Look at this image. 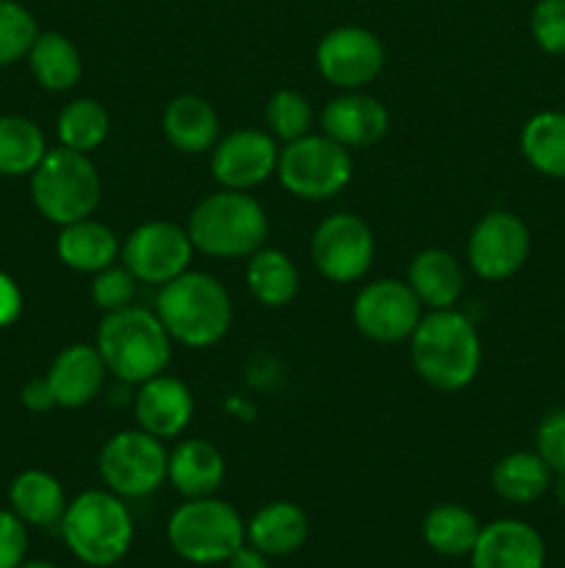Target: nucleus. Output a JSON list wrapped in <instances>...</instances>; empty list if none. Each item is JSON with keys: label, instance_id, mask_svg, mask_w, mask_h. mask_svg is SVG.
Wrapping results in <instances>:
<instances>
[{"label": "nucleus", "instance_id": "f257e3e1", "mask_svg": "<svg viewBox=\"0 0 565 568\" xmlns=\"http://www.w3.org/2000/svg\"><path fill=\"white\" fill-rule=\"evenodd\" d=\"M410 361L427 386L438 392H460L471 386L480 372V333L460 311H430L410 336Z\"/></svg>", "mask_w": 565, "mask_h": 568}, {"label": "nucleus", "instance_id": "f03ea898", "mask_svg": "<svg viewBox=\"0 0 565 568\" xmlns=\"http://www.w3.org/2000/svg\"><path fill=\"white\" fill-rule=\"evenodd\" d=\"M155 314L172 342L192 349L214 347L225 338L233 322V303L227 288L208 272L186 270L175 281L158 286Z\"/></svg>", "mask_w": 565, "mask_h": 568}, {"label": "nucleus", "instance_id": "7ed1b4c3", "mask_svg": "<svg viewBox=\"0 0 565 568\" xmlns=\"http://www.w3.org/2000/svg\"><path fill=\"white\" fill-rule=\"evenodd\" d=\"M109 375L122 383H144L166 372L172 361V336L158 314L138 305L103 314L94 338Z\"/></svg>", "mask_w": 565, "mask_h": 568}, {"label": "nucleus", "instance_id": "20e7f679", "mask_svg": "<svg viewBox=\"0 0 565 568\" xmlns=\"http://www.w3.org/2000/svg\"><path fill=\"white\" fill-rule=\"evenodd\" d=\"M186 231L194 250L210 258H249L266 244L269 216L253 194L222 189L194 205Z\"/></svg>", "mask_w": 565, "mask_h": 568}, {"label": "nucleus", "instance_id": "39448f33", "mask_svg": "<svg viewBox=\"0 0 565 568\" xmlns=\"http://www.w3.org/2000/svg\"><path fill=\"white\" fill-rule=\"evenodd\" d=\"M61 538L83 566L109 568L120 564L133 544V516L125 499L109 488H92L66 503Z\"/></svg>", "mask_w": 565, "mask_h": 568}, {"label": "nucleus", "instance_id": "423d86ee", "mask_svg": "<svg viewBox=\"0 0 565 568\" xmlns=\"http://www.w3.org/2000/svg\"><path fill=\"white\" fill-rule=\"evenodd\" d=\"M100 172L89 153L70 148L48 150L42 164L31 172V197L39 214L53 225L86 220L100 203Z\"/></svg>", "mask_w": 565, "mask_h": 568}, {"label": "nucleus", "instance_id": "0eeeda50", "mask_svg": "<svg viewBox=\"0 0 565 568\" xmlns=\"http://www.w3.org/2000/svg\"><path fill=\"white\" fill-rule=\"evenodd\" d=\"M166 541H170L172 552L186 564H227V558L247 541V525L225 499H186L170 516Z\"/></svg>", "mask_w": 565, "mask_h": 568}, {"label": "nucleus", "instance_id": "6e6552de", "mask_svg": "<svg viewBox=\"0 0 565 568\" xmlns=\"http://www.w3.org/2000/svg\"><path fill=\"white\" fill-rule=\"evenodd\" d=\"M277 181L299 200H330L352 181V155L325 133H305L280 150Z\"/></svg>", "mask_w": 565, "mask_h": 568}, {"label": "nucleus", "instance_id": "1a4fd4ad", "mask_svg": "<svg viewBox=\"0 0 565 568\" xmlns=\"http://www.w3.org/2000/svg\"><path fill=\"white\" fill-rule=\"evenodd\" d=\"M105 488L122 499H142L166 483L170 453L164 442L147 430H122L105 442L97 458Z\"/></svg>", "mask_w": 565, "mask_h": 568}, {"label": "nucleus", "instance_id": "9d476101", "mask_svg": "<svg viewBox=\"0 0 565 568\" xmlns=\"http://www.w3.org/2000/svg\"><path fill=\"white\" fill-rule=\"evenodd\" d=\"M382 67H386V48L369 28H332L316 44V70L327 83L343 92L369 87Z\"/></svg>", "mask_w": 565, "mask_h": 568}, {"label": "nucleus", "instance_id": "9b49d317", "mask_svg": "<svg viewBox=\"0 0 565 568\" xmlns=\"http://www.w3.org/2000/svg\"><path fill=\"white\" fill-rule=\"evenodd\" d=\"M421 308L424 305L419 303L408 281L380 277V281L366 283L358 292L352 303V320L369 342L397 344L413 336L424 316Z\"/></svg>", "mask_w": 565, "mask_h": 568}, {"label": "nucleus", "instance_id": "f8f14e48", "mask_svg": "<svg viewBox=\"0 0 565 568\" xmlns=\"http://www.w3.org/2000/svg\"><path fill=\"white\" fill-rule=\"evenodd\" d=\"M310 258L319 275L330 283H355L371 270L374 233L360 216L332 214L314 231Z\"/></svg>", "mask_w": 565, "mask_h": 568}, {"label": "nucleus", "instance_id": "ddd939ff", "mask_svg": "<svg viewBox=\"0 0 565 568\" xmlns=\"http://www.w3.org/2000/svg\"><path fill=\"white\" fill-rule=\"evenodd\" d=\"M194 244L186 227L166 220L138 225L122 247V264L138 283L164 286L188 270Z\"/></svg>", "mask_w": 565, "mask_h": 568}, {"label": "nucleus", "instance_id": "4468645a", "mask_svg": "<svg viewBox=\"0 0 565 568\" xmlns=\"http://www.w3.org/2000/svg\"><path fill=\"white\" fill-rule=\"evenodd\" d=\"M530 227L510 211H491L469 236V264L482 281H507L530 258Z\"/></svg>", "mask_w": 565, "mask_h": 568}, {"label": "nucleus", "instance_id": "2eb2a0df", "mask_svg": "<svg viewBox=\"0 0 565 568\" xmlns=\"http://www.w3.org/2000/svg\"><path fill=\"white\" fill-rule=\"evenodd\" d=\"M277 159L280 148L271 133L258 131V128H238L216 142L210 150V172L222 189H249L260 186L277 172Z\"/></svg>", "mask_w": 565, "mask_h": 568}, {"label": "nucleus", "instance_id": "dca6fc26", "mask_svg": "<svg viewBox=\"0 0 565 568\" xmlns=\"http://www.w3.org/2000/svg\"><path fill=\"white\" fill-rule=\"evenodd\" d=\"M319 125L321 133L341 144V148L360 150L371 148V144L386 136L391 116H388V109L380 100L358 89V92H343L332 98L321 109Z\"/></svg>", "mask_w": 565, "mask_h": 568}, {"label": "nucleus", "instance_id": "f3484780", "mask_svg": "<svg viewBox=\"0 0 565 568\" xmlns=\"http://www.w3.org/2000/svg\"><path fill=\"white\" fill-rule=\"evenodd\" d=\"M133 414H136L142 430L166 442V438H177L181 433H186V427L192 425L194 397L186 383L161 372V375L138 383Z\"/></svg>", "mask_w": 565, "mask_h": 568}, {"label": "nucleus", "instance_id": "a211bd4d", "mask_svg": "<svg viewBox=\"0 0 565 568\" xmlns=\"http://www.w3.org/2000/svg\"><path fill=\"white\" fill-rule=\"evenodd\" d=\"M469 558L471 568H543L546 544L526 521L499 519L482 527Z\"/></svg>", "mask_w": 565, "mask_h": 568}, {"label": "nucleus", "instance_id": "6ab92c4d", "mask_svg": "<svg viewBox=\"0 0 565 568\" xmlns=\"http://www.w3.org/2000/svg\"><path fill=\"white\" fill-rule=\"evenodd\" d=\"M105 375L109 369H105L97 347L72 344L55 355L44 377H48L59 408H83L103 392Z\"/></svg>", "mask_w": 565, "mask_h": 568}, {"label": "nucleus", "instance_id": "aec40b11", "mask_svg": "<svg viewBox=\"0 0 565 568\" xmlns=\"http://www.w3.org/2000/svg\"><path fill=\"white\" fill-rule=\"evenodd\" d=\"M225 455L205 438H183L170 453L166 480L183 499L214 497L225 483Z\"/></svg>", "mask_w": 565, "mask_h": 568}, {"label": "nucleus", "instance_id": "412c9836", "mask_svg": "<svg viewBox=\"0 0 565 568\" xmlns=\"http://www.w3.org/2000/svg\"><path fill=\"white\" fill-rule=\"evenodd\" d=\"M161 131L166 142L183 155L208 153L219 142V114L199 94H177L161 114Z\"/></svg>", "mask_w": 565, "mask_h": 568}, {"label": "nucleus", "instance_id": "4be33fe9", "mask_svg": "<svg viewBox=\"0 0 565 568\" xmlns=\"http://www.w3.org/2000/svg\"><path fill=\"white\" fill-rule=\"evenodd\" d=\"M408 286L430 311L454 308L465 288L463 266L446 250H421L408 266Z\"/></svg>", "mask_w": 565, "mask_h": 568}, {"label": "nucleus", "instance_id": "5701e85b", "mask_svg": "<svg viewBox=\"0 0 565 568\" xmlns=\"http://www.w3.org/2000/svg\"><path fill=\"white\" fill-rule=\"evenodd\" d=\"M55 253H59L61 264L70 266L72 272H83V275H97L105 266L116 261L122 253L120 239L103 222L78 220L61 227L59 239H55Z\"/></svg>", "mask_w": 565, "mask_h": 568}, {"label": "nucleus", "instance_id": "b1692460", "mask_svg": "<svg viewBox=\"0 0 565 568\" xmlns=\"http://www.w3.org/2000/svg\"><path fill=\"white\" fill-rule=\"evenodd\" d=\"M308 516L294 503H269L247 521V544L269 558H286L308 541Z\"/></svg>", "mask_w": 565, "mask_h": 568}, {"label": "nucleus", "instance_id": "393cba45", "mask_svg": "<svg viewBox=\"0 0 565 568\" xmlns=\"http://www.w3.org/2000/svg\"><path fill=\"white\" fill-rule=\"evenodd\" d=\"M9 503L25 525L53 527L61 525V516L66 510V494L50 471L25 469L11 480Z\"/></svg>", "mask_w": 565, "mask_h": 568}, {"label": "nucleus", "instance_id": "a878e982", "mask_svg": "<svg viewBox=\"0 0 565 568\" xmlns=\"http://www.w3.org/2000/svg\"><path fill=\"white\" fill-rule=\"evenodd\" d=\"M25 59L37 83L48 92H70L83 75V59L75 42L59 31H39Z\"/></svg>", "mask_w": 565, "mask_h": 568}, {"label": "nucleus", "instance_id": "bb28decb", "mask_svg": "<svg viewBox=\"0 0 565 568\" xmlns=\"http://www.w3.org/2000/svg\"><path fill=\"white\" fill-rule=\"evenodd\" d=\"M554 471L537 453H510L493 466L491 486L499 499L513 505H530L552 488Z\"/></svg>", "mask_w": 565, "mask_h": 568}, {"label": "nucleus", "instance_id": "cd10ccee", "mask_svg": "<svg viewBox=\"0 0 565 568\" xmlns=\"http://www.w3.org/2000/svg\"><path fill=\"white\" fill-rule=\"evenodd\" d=\"M480 519L469 508L458 503L435 505L421 521L424 544L441 558H463L471 555L476 538H480Z\"/></svg>", "mask_w": 565, "mask_h": 568}, {"label": "nucleus", "instance_id": "c85d7f7f", "mask_svg": "<svg viewBox=\"0 0 565 568\" xmlns=\"http://www.w3.org/2000/svg\"><path fill=\"white\" fill-rule=\"evenodd\" d=\"M247 286L260 305L282 308L297 297L299 272L286 253L260 247L247 258Z\"/></svg>", "mask_w": 565, "mask_h": 568}, {"label": "nucleus", "instance_id": "c756f323", "mask_svg": "<svg viewBox=\"0 0 565 568\" xmlns=\"http://www.w3.org/2000/svg\"><path fill=\"white\" fill-rule=\"evenodd\" d=\"M48 155V139L42 128L20 114L0 116V175H31Z\"/></svg>", "mask_w": 565, "mask_h": 568}, {"label": "nucleus", "instance_id": "7c9ffc66", "mask_svg": "<svg viewBox=\"0 0 565 568\" xmlns=\"http://www.w3.org/2000/svg\"><path fill=\"white\" fill-rule=\"evenodd\" d=\"M521 153L532 170L546 178H565V114L541 111L521 131Z\"/></svg>", "mask_w": 565, "mask_h": 568}, {"label": "nucleus", "instance_id": "2f4dec72", "mask_svg": "<svg viewBox=\"0 0 565 568\" xmlns=\"http://www.w3.org/2000/svg\"><path fill=\"white\" fill-rule=\"evenodd\" d=\"M111 116L105 105L92 98H78L61 109L55 120V133H59L61 148L78 150V153H92L109 139Z\"/></svg>", "mask_w": 565, "mask_h": 568}, {"label": "nucleus", "instance_id": "473e14b6", "mask_svg": "<svg viewBox=\"0 0 565 568\" xmlns=\"http://www.w3.org/2000/svg\"><path fill=\"white\" fill-rule=\"evenodd\" d=\"M310 122H314V109H310L308 98L294 89H280L266 103V125L269 133L280 142H294L310 133Z\"/></svg>", "mask_w": 565, "mask_h": 568}, {"label": "nucleus", "instance_id": "72a5a7b5", "mask_svg": "<svg viewBox=\"0 0 565 568\" xmlns=\"http://www.w3.org/2000/svg\"><path fill=\"white\" fill-rule=\"evenodd\" d=\"M37 37L39 28L31 11L17 0H0V67L25 59Z\"/></svg>", "mask_w": 565, "mask_h": 568}, {"label": "nucleus", "instance_id": "f704fd0d", "mask_svg": "<svg viewBox=\"0 0 565 568\" xmlns=\"http://www.w3.org/2000/svg\"><path fill=\"white\" fill-rule=\"evenodd\" d=\"M530 31L537 48L548 55L565 53V0H537L530 17Z\"/></svg>", "mask_w": 565, "mask_h": 568}, {"label": "nucleus", "instance_id": "c9c22d12", "mask_svg": "<svg viewBox=\"0 0 565 568\" xmlns=\"http://www.w3.org/2000/svg\"><path fill=\"white\" fill-rule=\"evenodd\" d=\"M136 277L125 270V266H105L103 272H97L92 281V303L94 308H100L103 314L111 311H120L133 305L136 297Z\"/></svg>", "mask_w": 565, "mask_h": 568}, {"label": "nucleus", "instance_id": "e433bc0d", "mask_svg": "<svg viewBox=\"0 0 565 568\" xmlns=\"http://www.w3.org/2000/svg\"><path fill=\"white\" fill-rule=\"evenodd\" d=\"M537 455L548 464L554 475H565V408L552 410L537 425Z\"/></svg>", "mask_w": 565, "mask_h": 568}, {"label": "nucleus", "instance_id": "4c0bfd02", "mask_svg": "<svg viewBox=\"0 0 565 568\" xmlns=\"http://www.w3.org/2000/svg\"><path fill=\"white\" fill-rule=\"evenodd\" d=\"M28 555V525L14 510H0V568H20Z\"/></svg>", "mask_w": 565, "mask_h": 568}, {"label": "nucleus", "instance_id": "58836bf2", "mask_svg": "<svg viewBox=\"0 0 565 568\" xmlns=\"http://www.w3.org/2000/svg\"><path fill=\"white\" fill-rule=\"evenodd\" d=\"M22 314V292L14 277L0 272V327H9Z\"/></svg>", "mask_w": 565, "mask_h": 568}, {"label": "nucleus", "instance_id": "ea45409f", "mask_svg": "<svg viewBox=\"0 0 565 568\" xmlns=\"http://www.w3.org/2000/svg\"><path fill=\"white\" fill-rule=\"evenodd\" d=\"M20 403L25 405L28 410H33V414H48L50 408H55V397L53 392H50L48 377H37V381L25 383L20 392Z\"/></svg>", "mask_w": 565, "mask_h": 568}, {"label": "nucleus", "instance_id": "a19ab883", "mask_svg": "<svg viewBox=\"0 0 565 568\" xmlns=\"http://www.w3.org/2000/svg\"><path fill=\"white\" fill-rule=\"evenodd\" d=\"M227 568H271L269 555H264L260 549H255L253 544L244 541L236 552L227 558Z\"/></svg>", "mask_w": 565, "mask_h": 568}, {"label": "nucleus", "instance_id": "79ce46f5", "mask_svg": "<svg viewBox=\"0 0 565 568\" xmlns=\"http://www.w3.org/2000/svg\"><path fill=\"white\" fill-rule=\"evenodd\" d=\"M552 488H554V499L565 508V475H557V480H552Z\"/></svg>", "mask_w": 565, "mask_h": 568}, {"label": "nucleus", "instance_id": "37998d69", "mask_svg": "<svg viewBox=\"0 0 565 568\" xmlns=\"http://www.w3.org/2000/svg\"><path fill=\"white\" fill-rule=\"evenodd\" d=\"M20 568H61L55 564H48V560H25Z\"/></svg>", "mask_w": 565, "mask_h": 568}]
</instances>
